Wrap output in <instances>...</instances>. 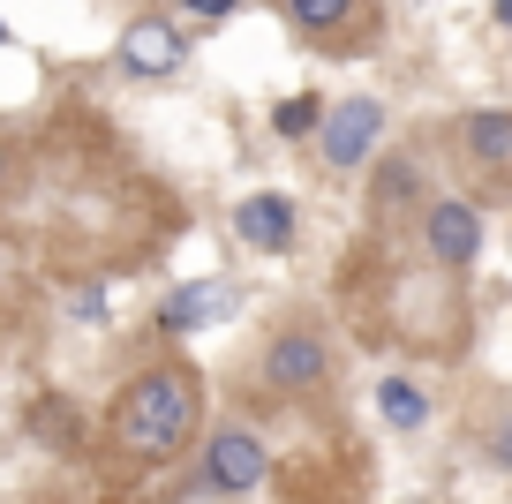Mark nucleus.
<instances>
[{
	"label": "nucleus",
	"instance_id": "f257e3e1",
	"mask_svg": "<svg viewBox=\"0 0 512 504\" xmlns=\"http://www.w3.org/2000/svg\"><path fill=\"white\" fill-rule=\"evenodd\" d=\"M196 422H204V377L189 362H159L113 399V444L144 467H166L196 444Z\"/></svg>",
	"mask_w": 512,
	"mask_h": 504
},
{
	"label": "nucleus",
	"instance_id": "f3484780",
	"mask_svg": "<svg viewBox=\"0 0 512 504\" xmlns=\"http://www.w3.org/2000/svg\"><path fill=\"white\" fill-rule=\"evenodd\" d=\"M490 23H497V31H512V0H490Z\"/></svg>",
	"mask_w": 512,
	"mask_h": 504
},
{
	"label": "nucleus",
	"instance_id": "1a4fd4ad",
	"mask_svg": "<svg viewBox=\"0 0 512 504\" xmlns=\"http://www.w3.org/2000/svg\"><path fill=\"white\" fill-rule=\"evenodd\" d=\"M460 143L475 166H490V174L512 181V113H467L460 121Z\"/></svg>",
	"mask_w": 512,
	"mask_h": 504
},
{
	"label": "nucleus",
	"instance_id": "39448f33",
	"mask_svg": "<svg viewBox=\"0 0 512 504\" xmlns=\"http://www.w3.org/2000/svg\"><path fill=\"white\" fill-rule=\"evenodd\" d=\"M422 249L437 256V271H467V264H475V249H482L475 211H467L460 196H437V204L422 211Z\"/></svg>",
	"mask_w": 512,
	"mask_h": 504
},
{
	"label": "nucleus",
	"instance_id": "9d476101",
	"mask_svg": "<svg viewBox=\"0 0 512 504\" xmlns=\"http://www.w3.org/2000/svg\"><path fill=\"white\" fill-rule=\"evenodd\" d=\"M354 8H362V0H287L294 31L317 38V46H339V23H354Z\"/></svg>",
	"mask_w": 512,
	"mask_h": 504
},
{
	"label": "nucleus",
	"instance_id": "7ed1b4c3",
	"mask_svg": "<svg viewBox=\"0 0 512 504\" xmlns=\"http://www.w3.org/2000/svg\"><path fill=\"white\" fill-rule=\"evenodd\" d=\"M377 136H384V106H377V98H339V106L324 113V128H317L324 166L354 174V166H362V158L377 151Z\"/></svg>",
	"mask_w": 512,
	"mask_h": 504
},
{
	"label": "nucleus",
	"instance_id": "9b49d317",
	"mask_svg": "<svg viewBox=\"0 0 512 504\" xmlns=\"http://www.w3.org/2000/svg\"><path fill=\"white\" fill-rule=\"evenodd\" d=\"M377 407H384V422H392V429H422L430 399H422V384H407V377H384V384H377Z\"/></svg>",
	"mask_w": 512,
	"mask_h": 504
},
{
	"label": "nucleus",
	"instance_id": "0eeeda50",
	"mask_svg": "<svg viewBox=\"0 0 512 504\" xmlns=\"http://www.w3.org/2000/svg\"><path fill=\"white\" fill-rule=\"evenodd\" d=\"M234 234L249 241V249H264V256L294 249V204H287L279 189H264V196H241V204H234Z\"/></svg>",
	"mask_w": 512,
	"mask_h": 504
},
{
	"label": "nucleus",
	"instance_id": "a211bd4d",
	"mask_svg": "<svg viewBox=\"0 0 512 504\" xmlns=\"http://www.w3.org/2000/svg\"><path fill=\"white\" fill-rule=\"evenodd\" d=\"M0 174H8V143H0Z\"/></svg>",
	"mask_w": 512,
	"mask_h": 504
},
{
	"label": "nucleus",
	"instance_id": "f8f14e48",
	"mask_svg": "<svg viewBox=\"0 0 512 504\" xmlns=\"http://www.w3.org/2000/svg\"><path fill=\"white\" fill-rule=\"evenodd\" d=\"M272 128H279V136H309V128H324V106H317V98H279V106H272Z\"/></svg>",
	"mask_w": 512,
	"mask_h": 504
},
{
	"label": "nucleus",
	"instance_id": "2eb2a0df",
	"mask_svg": "<svg viewBox=\"0 0 512 504\" xmlns=\"http://www.w3.org/2000/svg\"><path fill=\"white\" fill-rule=\"evenodd\" d=\"M181 8H189L196 23H226V16H234V8H241V0H181Z\"/></svg>",
	"mask_w": 512,
	"mask_h": 504
},
{
	"label": "nucleus",
	"instance_id": "20e7f679",
	"mask_svg": "<svg viewBox=\"0 0 512 504\" xmlns=\"http://www.w3.org/2000/svg\"><path fill=\"white\" fill-rule=\"evenodd\" d=\"M332 377V354H324V339L309 324H287L272 339V354H264V384H272V392H317V384Z\"/></svg>",
	"mask_w": 512,
	"mask_h": 504
},
{
	"label": "nucleus",
	"instance_id": "6e6552de",
	"mask_svg": "<svg viewBox=\"0 0 512 504\" xmlns=\"http://www.w3.org/2000/svg\"><path fill=\"white\" fill-rule=\"evenodd\" d=\"M226 309H234V294H226L219 279H196V286H174V294L159 301V331H174V339H181V331H211V324H219Z\"/></svg>",
	"mask_w": 512,
	"mask_h": 504
},
{
	"label": "nucleus",
	"instance_id": "6ab92c4d",
	"mask_svg": "<svg viewBox=\"0 0 512 504\" xmlns=\"http://www.w3.org/2000/svg\"><path fill=\"white\" fill-rule=\"evenodd\" d=\"M0 46H8V23H0Z\"/></svg>",
	"mask_w": 512,
	"mask_h": 504
},
{
	"label": "nucleus",
	"instance_id": "f03ea898",
	"mask_svg": "<svg viewBox=\"0 0 512 504\" xmlns=\"http://www.w3.org/2000/svg\"><path fill=\"white\" fill-rule=\"evenodd\" d=\"M113 61H121L128 83H166L181 61H189V38H181L166 16H136L121 31V46H113Z\"/></svg>",
	"mask_w": 512,
	"mask_h": 504
},
{
	"label": "nucleus",
	"instance_id": "423d86ee",
	"mask_svg": "<svg viewBox=\"0 0 512 504\" xmlns=\"http://www.w3.org/2000/svg\"><path fill=\"white\" fill-rule=\"evenodd\" d=\"M256 482H264V444H256L249 429H219V437L204 444V489H219V497H249Z\"/></svg>",
	"mask_w": 512,
	"mask_h": 504
},
{
	"label": "nucleus",
	"instance_id": "ddd939ff",
	"mask_svg": "<svg viewBox=\"0 0 512 504\" xmlns=\"http://www.w3.org/2000/svg\"><path fill=\"white\" fill-rule=\"evenodd\" d=\"M407 196H415V166H407V158H384L377 166V204H407Z\"/></svg>",
	"mask_w": 512,
	"mask_h": 504
},
{
	"label": "nucleus",
	"instance_id": "dca6fc26",
	"mask_svg": "<svg viewBox=\"0 0 512 504\" xmlns=\"http://www.w3.org/2000/svg\"><path fill=\"white\" fill-rule=\"evenodd\" d=\"M490 459H497V467H505V474H512V414H505V422H497V429H490Z\"/></svg>",
	"mask_w": 512,
	"mask_h": 504
},
{
	"label": "nucleus",
	"instance_id": "4468645a",
	"mask_svg": "<svg viewBox=\"0 0 512 504\" xmlns=\"http://www.w3.org/2000/svg\"><path fill=\"white\" fill-rule=\"evenodd\" d=\"M68 316H83V324H98V316H106V286H98V279L68 286Z\"/></svg>",
	"mask_w": 512,
	"mask_h": 504
}]
</instances>
